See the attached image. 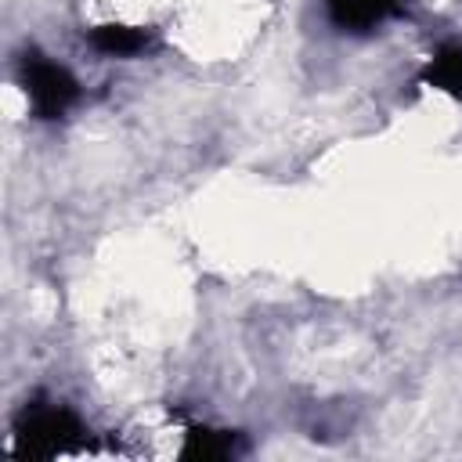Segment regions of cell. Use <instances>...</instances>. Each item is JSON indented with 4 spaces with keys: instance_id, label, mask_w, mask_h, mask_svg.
<instances>
[{
    "instance_id": "cell-1",
    "label": "cell",
    "mask_w": 462,
    "mask_h": 462,
    "mask_svg": "<svg viewBox=\"0 0 462 462\" xmlns=\"http://www.w3.org/2000/svg\"><path fill=\"white\" fill-rule=\"evenodd\" d=\"M22 79H25V97H29V105H32V112H36L40 119L65 116L69 105L79 97L76 76H72L65 65L51 61V58H43V54H29V58H25Z\"/></svg>"
},
{
    "instance_id": "cell-2",
    "label": "cell",
    "mask_w": 462,
    "mask_h": 462,
    "mask_svg": "<svg viewBox=\"0 0 462 462\" xmlns=\"http://www.w3.org/2000/svg\"><path fill=\"white\" fill-rule=\"evenodd\" d=\"M72 433H79V422L65 408H43V411L29 415L22 437L29 440L32 451H58L72 440Z\"/></svg>"
},
{
    "instance_id": "cell-3",
    "label": "cell",
    "mask_w": 462,
    "mask_h": 462,
    "mask_svg": "<svg viewBox=\"0 0 462 462\" xmlns=\"http://www.w3.org/2000/svg\"><path fill=\"white\" fill-rule=\"evenodd\" d=\"M325 7L339 29L365 32L375 29L383 18H390L397 11V0H325Z\"/></svg>"
},
{
    "instance_id": "cell-4",
    "label": "cell",
    "mask_w": 462,
    "mask_h": 462,
    "mask_svg": "<svg viewBox=\"0 0 462 462\" xmlns=\"http://www.w3.org/2000/svg\"><path fill=\"white\" fill-rule=\"evenodd\" d=\"M90 43L101 51V54H116V58H130L137 51L148 47V32L137 29V25H97L90 32Z\"/></svg>"
},
{
    "instance_id": "cell-5",
    "label": "cell",
    "mask_w": 462,
    "mask_h": 462,
    "mask_svg": "<svg viewBox=\"0 0 462 462\" xmlns=\"http://www.w3.org/2000/svg\"><path fill=\"white\" fill-rule=\"evenodd\" d=\"M426 79L448 94H455L462 101V43H448L433 54L430 69H426Z\"/></svg>"
}]
</instances>
